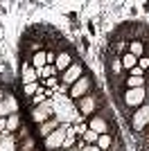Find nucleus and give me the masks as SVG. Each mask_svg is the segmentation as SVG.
Masks as SVG:
<instances>
[{
	"label": "nucleus",
	"mask_w": 149,
	"mask_h": 151,
	"mask_svg": "<svg viewBox=\"0 0 149 151\" xmlns=\"http://www.w3.org/2000/svg\"><path fill=\"white\" fill-rule=\"evenodd\" d=\"M81 151H102V149H99L97 145H86V147H84Z\"/></svg>",
	"instance_id": "obj_20"
},
{
	"label": "nucleus",
	"mask_w": 149,
	"mask_h": 151,
	"mask_svg": "<svg viewBox=\"0 0 149 151\" xmlns=\"http://www.w3.org/2000/svg\"><path fill=\"white\" fill-rule=\"evenodd\" d=\"M138 65L147 72V70H149V57H140V59H138Z\"/></svg>",
	"instance_id": "obj_19"
},
{
	"label": "nucleus",
	"mask_w": 149,
	"mask_h": 151,
	"mask_svg": "<svg viewBox=\"0 0 149 151\" xmlns=\"http://www.w3.org/2000/svg\"><path fill=\"white\" fill-rule=\"evenodd\" d=\"M59 126H61V124H59V120H56V117H52V120L43 122V124L38 126V135H41V140H43V138H48L50 133H52V131H56Z\"/></svg>",
	"instance_id": "obj_10"
},
{
	"label": "nucleus",
	"mask_w": 149,
	"mask_h": 151,
	"mask_svg": "<svg viewBox=\"0 0 149 151\" xmlns=\"http://www.w3.org/2000/svg\"><path fill=\"white\" fill-rule=\"evenodd\" d=\"M77 106H79L81 117H84V120H90L95 115V111H97L99 101H97V97H93V95H84L81 99H77Z\"/></svg>",
	"instance_id": "obj_4"
},
{
	"label": "nucleus",
	"mask_w": 149,
	"mask_h": 151,
	"mask_svg": "<svg viewBox=\"0 0 149 151\" xmlns=\"http://www.w3.org/2000/svg\"><path fill=\"white\" fill-rule=\"evenodd\" d=\"M145 77H124V86L127 88H145Z\"/></svg>",
	"instance_id": "obj_14"
},
{
	"label": "nucleus",
	"mask_w": 149,
	"mask_h": 151,
	"mask_svg": "<svg viewBox=\"0 0 149 151\" xmlns=\"http://www.w3.org/2000/svg\"><path fill=\"white\" fill-rule=\"evenodd\" d=\"M129 52L133 54V57H145V43H142V38H133L129 43Z\"/></svg>",
	"instance_id": "obj_11"
},
{
	"label": "nucleus",
	"mask_w": 149,
	"mask_h": 151,
	"mask_svg": "<svg viewBox=\"0 0 149 151\" xmlns=\"http://www.w3.org/2000/svg\"><path fill=\"white\" fill-rule=\"evenodd\" d=\"M20 81L23 83H38V70L32 68L30 63L20 65Z\"/></svg>",
	"instance_id": "obj_9"
},
{
	"label": "nucleus",
	"mask_w": 149,
	"mask_h": 151,
	"mask_svg": "<svg viewBox=\"0 0 149 151\" xmlns=\"http://www.w3.org/2000/svg\"><path fill=\"white\" fill-rule=\"evenodd\" d=\"M90 86H93V79L84 75L79 81H74L72 86L68 88V90H70V99H81V97H84V95L90 90Z\"/></svg>",
	"instance_id": "obj_6"
},
{
	"label": "nucleus",
	"mask_w": 149,
	"mask_h": 151,
	"mask_svg": "<svg viewBox=\"0 0 149 151\" xmlns=\"http://www.w3.org/2000/svg\"><path fill=\"white\" fill-rule=\"evenodd\" d=\"M20 129V115L18 113H12L7 117V133H14Z\"/></svg>",
	"instance_id": "obj_15"
},
{
	"label": "nucleus",
	"mask_w": 149,
	"mask_h": 151,
	"mask_svg": "<svg viewBox=\"0 0 149 151\" xmlns=\"http://www.w3.org/2000/svg\"><path fill=\"white\" fill-rule=\"evenodd\" d=\"M113 145H115V138H113L111 133H104V135H99V138H97V147H99L102 151L111 149Z\"/></svg>",
	"instance_id": "obj_13"
},
{
	"label": "nucleus",
	"mask_w": 149,
	"mask_h": 151,
	"mask_svg": "<svg viewBox=\"0 0 149 151\" xmlns=\"http://www.w3.org/2000/svg\"><path fill=\"white\" fill-rule=\"evenodd\" d=\"M120 61H122V68H124V72H129L131 68H136V65H138V57H133L131 52H124Z\"/></svg>",
	"instance_id": "obj_12"
},
{
	"label": "nucleus",
	"mask_w": 149,
	"mask_h": 151,
	"mask_svg": "<svg viewBox=\"0 0 149 151\" xmlns=\"http://www.w3.org/2000/svg\"><path fill=\"white\" fill-rule=\"evenodd\" d=\"M74 63V57H72V52L70 50H63V52H59V54H56V63H54V68H56V72H66V70L70 68V65H72Z\"/></svg>",
	"instance_id": "obj_8"
},
{
	"label": "nucleus",
	"mask_w": 149,
	"mask_h": 151,
	"mask_svg": "<svg viewBox=\"0 0 149 151\" xmlns=\"http://www.w3.org/2000/svg\"><path fill=\"white\" fill-rule=\"evenodd\" d=\"M54 75H59L54 65H45V68H41V70H38V83H43L45 79H50V77H54Z\"/></svg>",
	"instance_id": "obj_16"
},
{
	"label": "nucleus",
	"mask_w": 149,
	"mask_h": 151,
	"mask_svg": "<svg viewBox=\"0 0 149 151\" xmlns=\"http://www.w3.org/2000/svg\"><path fill=\"white\" fill-rule=\"evenodd\" d=\"M147 99V88H127V93L122 95V106L124 108H140Z\"/></svg>",
	"instance_id": "obj_1"
},
{
	"label": "nucleus",
	"mask_w": 149,
	"mask_h": 151,
	"mask_svg": "<svg viewBox=\"0 0 149 151\" xmlns=\"http://www.w3.org/2000/svg\"><path fill=\"white\" fill-rule=\"evenodd\" d=\"M81 77H84V65H81L79 61H74L72 65L61 75V88H70L74 81H79Z\"/></svg>",
	"instance_id": "obj_3"
},
{
	"label": "nucleus",
	"mask_w": 149,
	"mask_h": 151,
	"mask_svg": "<svg viewBox=\"0 0 149 151\" xmlns=\"http://www.w3.org/2000/svg\"><path fill=\"white\" fill-rule=\"evenodd\" d=\"M66 151H79V149H77V147H72V149H66Z\"/></svg>",
	"instance_id": "obj_21"
},
{
	"label": "nucleus",
	"mask_w": 149,
	"mask_h": 151,
	"mask_svg": "<svg viewBox=\"0 0 149 151\" xmlns=\"http://www.w3.org/2000/svg\"><path fill=\"white\" fill-rule=\"evenodd\" d=\"M147 97H149V86H147Z\"/></svg>",
	"instance_id": "obj_22"
},
{
	"label": "nucleus",
	"mask_w": 149,
	"mask_h": 151,
	"mask_svg": "<svg viewBox=\"0 0 149 151\" xmlns=\"http://www.w3.org/2000/svg\"><path fill=\"white\" fill-rule=\"evenodd\" d=\"M131 126H133V131H142L149 126V104H142L131 115Z\"/></svg>",
	"instance_id": "obj_5"
},
{
	"label": "nucleus",
	"mask_w": 149,
	"mask_h": 151,
	"mask_svg": "<svg viewBox=\"0 0 149 151\" xmlns=\"http://www.w3.org/2000/svg\"><path fill=\"white\" fill-rule=\"evenodd\" d=\"M127 77H145V70L140 68V65H136V68L129 70V75H127Z\"/></svg>",
	"instance_id": "obj_18"
},
{
	"label": "nucleus",
	"mask_w": 149,
	"mask_h": 151,
	"mask_svg": "<svg viewBox=\"0 0 149 151\" xmlns=\"http://www.w3.org/2000/svg\"><path fill=\"white\" fill-rule=\"evenodd\" d=\"M70 124H61L56 131H52L48 138H43V149L45 151H59L63 145V138H66V131H68Z\"/></svg>",
	"instance_id": "obj_2"
},
{
	"label": "nucleus",
	"mask_w": 149,
	"mask_h": 151,
	"mask_svg": "<svg viewBox=\"0 0 149 151\" xmlns=\"http://www.w3.org/2000/svg\"><path fill=\"white\" fill-rule=\"evenodd\" d=\"M97 138H99V135H97L95 131H90V129H88V131L81 135V140H84L86 145H97Z\"/></svg>",
	"instance_id": "obj_17"
},
{
	"label": "nucleus",
	"mask_w": 149,
	"mask_h": 151,
	"mask_svg": "<svg viewBox=\"0 0 149 151\" xmlns=\"http://www.w3.org/2000/svg\"><path fill=\"white\" fill-rule=\"evenodd\" d=\"M88 129L95 131L97 135H104V133H111V124H108V117L106 115H93L88 120Z\"/></svg>",
	"instance_id": "obj_7"
}]
</instances>
